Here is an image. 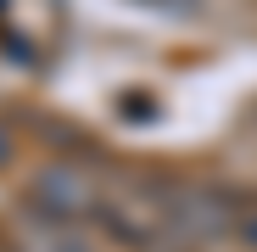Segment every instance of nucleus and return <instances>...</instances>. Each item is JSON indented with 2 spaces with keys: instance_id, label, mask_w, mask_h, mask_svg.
I'll return each instance as SVG.
<instances>
[{
  "instance_id": "obj_4",
  "label": "nucleus",
  "mask_w": 257,
  "mask_h": 252,
  "mask_svg": "<svg viewBox=\"0 0 257 252\" xmlns=\"http://www.w3.org/2000/svg\"><path fill=\"white\" fill-rule=\"evenodd\" d=\"M6 157H12V140H6V135H0V162H6Z\"/></svg>"
},
{
  "instance_id": "obj_3",
  "label": "nucleus",
  "mask_w": 257,
  "mask_h": 252,
  "mask_svg": "<svg viewBox=\"0 0 257 252\" xmlns=\"http://www.w3.org/2000/svg\"><path fill=\"white\" fill-rule=\"evenodd\" d=\"M140 6H157V12H185V6H196V0H140Z\"/></svg>"
},
{
  "instance_id": "obj_1",
  "label": "nucleus",
  "mask_w": 257,
  "mask_h": 252,
  "mask_svg": "<svg viewBox=\"0 0 257 252\" xmlns=\"http://www.w3.org/2000/svg\"><path fill=\"white\" fill-rule=\"evenodd\" d=\"M34 207H45L56 224H73L101 207V180L78 162H45L34 174Z\"/></svg>"
},
{
  "instance_id": "obj_2",
  "label": "nucleus",
  "mask_w": 257,
  "mask_h": 252,
  "mask_svg": "<svg viewBox=\"0 0 257 252\" xmlns=\"http://www.w3.org/2000/svg\"><path fill=\"white\" fill-rule=\"evenodd\" d=\"M39 252H90V246H84V241H73V235L62 230L56 241H39Z\"/></svg>"
}]
</instances>
